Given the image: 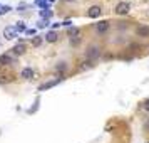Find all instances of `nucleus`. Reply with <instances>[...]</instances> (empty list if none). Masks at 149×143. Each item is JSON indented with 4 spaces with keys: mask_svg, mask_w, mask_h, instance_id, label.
<instances>
[{
    "mask_svg": "<svg viewBox=\"0 0 149 143\" xmlns=\"http://www.w3.org/2000/svg\"><path fill=\"white\" fill-rule=\"evenodd\" d=\"M20 77L22 79H32V77H34V71L30 68H24L22 73H20Z\"/></svg>",
    "mask_w": 149,
    "mask_h": 143,
    "instance_id": "10",
    "label": "nucleus"
},
{
    "mask_svg": "<svg viewBox=\"0 0 149 143\" xmlns=\"http://www.w3.org/2000/svg\"><path fill=\"white\" fill-rule=\"evenodd\" d=\"M102 14V8L99 5H92V7H89L87 10V17L89 19H97V17H101Z\"/></svg>",
    "mask_w": 149,
    "mask_h": 143,
    "instance_id": "5",
    "label": "nucleus"
},
{
    "mask_svg": "<svg viewBox=\"0 0 149 143\" xmlns=\"http://www.w3.org/2000/svg\"><path fill=\"white\" fill-rule=\"evenodd\" d=\"M129 10H131V5H129L127 2H119L116 5V14L117 15H127Z\"/></svg>",
    "mask_w": 149,
    "mask_h": 143,
    "instance_id": "2",
    "label": "nucleus"
},
{
    "mask_svg": "<svg viewBox=\"0 0 149 143\" xmlns=\"http://www.w3.org/2000/svg\"><path fill=\"white\" fill-rule=\"evenodd\" d=\"M30 42H32V46H34V47H39V46L42 44V37H40V35H34Z\"/></svg>",
    "mask_w": 149,
    "mask_h": 143,
    "instance_id": "12",
    "label": "nucleus"
},
{
    "mask_svg": "<svg viewBox=\"0 0 149 143\" xmlns=\"http://www.w3.org/2000/svg\"><path fill=\"white\" fill-rule=\"evenodd\" d=\"M27 7V5H25V4H20V5H19V7H17V10H24V8Z\"/></svg>",
    "mask_w": 149,
    "mask_h": 143,
    "instance_id": "24",
    "label": "nucleus"
},
{
    "mask_svg": "<svg viewBox=\"0 0 149 143\" xmlns=\"http://www.w3.org/2000/svg\"><path fill=\"white\" fill-rule=\"evenodd\" d=\"M136 35L141 37V39L149 37V25H139V27L136 29Z\"/></svg>",
    "mask_w": 149,
    "mask_h": 143,
    "instance_id": "7",
    "label": "nucleus"
},
{
    "mask_svg": "<svg viewBox=\"0 0 149 143\" xmlns=\"http://www.w3.org/2000/svg\"><path fill=\"white\" fill-rule=\"evenodd\" d=\"M50 15H52V12H50L49 8H44V10H40V17H42V20H47Z\"/></svg>",
    "mask_w": 149,
    "mask_h": 143,
    "instance_id": "13",
    "label": "nucleus"
},
{
    "mask_svg": "<svg viewBox=\"0 0 149 143\" xmlns=\"http://www.w3.org/2000/svg\"><path fill=\"white\" fill-rule=\"evenodd\" d=\"M79 32H81L79 29L72 27V29H70V30H69V35H70V37H77V35H79Z\"/></svg>",
    "mask_w": 149,
    "mask_h": 143,
    "instance_id": "17",
    "label": "nucleus"
},
{
    "mask_svg": "<svg viewBox=\"0 0 149 143\" xmlns=\"http://www.w3.org/2000/svg\"><path fill=\"white\" fill-rule=\"evenodd\" d=\"M47 2H49V4H52V2H55V0H47Z\"/></svg>",
    "mask_w": 149,
    "mask_h": 143,
    "instance_id": "27",
    "label": "nucleus"
},
{
    "mask_svg": "<svg viewBox=\"0 0 149 143\" xmlns=\"http://www.w3.org/2000/svg\"><path fill=\"white\" fill-rule=\"evenodd\" d=\"M146 143H149V142H146Z\"/></svg>",
    "mask_w": 149,
    "mask_h": 143,
    "instance_id": "29",
    "label": "nucleus"
},
{
    "mask_svg": "<svg viewBox=\"0 0 149 143\" xmlns=\"http://www.w3.org/2000/svg\"><path fill=\"white\" fill-rule=\"evenodd\" d=\"M17 30H15V27L14 25H7V27L3 29V37L7 39V41H12V39H15L17 37Z\"/></svg>",
    "mask_w": 149,
    "mask_h": 143,
    "instance_id": "3",
    "label": "nucleus"
},
{
    "mask_svg": "<svg viewBox=\"0 0 149 143\" xmlns=\"http://www.w3.org/2000/svg\"><path fill=\"white\" fill-rule=\"evenodd\" d=\"M109 27H111V24H109L107 20H99L95 24V32H97V34H106L109 30Z\"/></svg>",
    "mask_w": 149,
    "mask_h": 143,
    "instance_id": "4",
    "label": "nucleus"
},
{
    "mask_svg": "<svg viewBox=\"0 0 149 143\" xmlns=\"http://www.w3.org/2000/svg\"><path fill=\"white\" fill-rule=\"evenodd\" d=\"M8 81H12V76H2L0 77V82H8Z\"/></svg>",
    "mask_w": 149,
    "mask_h": 143,
    "instance_id": "21",
    "label": "nucleus"
},
{
    "mask_svg": "<svg viewBox=\"0 0 149 143\" xmlns=\"http://www.w3.org/2000/svg\"><path fill=\"white\" fill-rule=\"evenodd\" d=\"M59 82H61V79H52V81L44 82V84H40V86H39V91H47V89H50V88H54V86H57Z\"/></svg>",
    "mask_w": 149,
    "mask_h": 143,
    "instance_id": "8",
    "label": "nucleus"
},
{
    "mask_svg": "<svg viewBox=\"0 0 149 143\" xmlns=\"http://www.w3.org/2000/svg\"><path fill=\"white\" fill-rule=\"evenodd\" d=\"M70 44L72 46H79L81 44V37H70Z\"/></svg>",
    "mask_w": 149,
    "mask_h": 143,
    "instance_id": "18",
    "label": "nucleus"
},
{
    "mask_svg": "<svg viewBox=\"0 0 149 143\" xmlns=\"http://www.w3.org/2000/svg\"><path fill=\"white\" fill-rule=\"evenodd\" d=\"M10 10H12V7H10V5H0V15L8 14Z\"/></svg>",
    "mask_w": 149,
    "mask_h": 143,
    "instance_id": "15",
    "label": "nucleus"
},
{
    "mask_svg": "<svg viewBox=\"0 0 149 143\" xmlns=\"http://www.w3.org/2000/svg\"><path fill=\"white\" fill-rule=\"evenodd\" d=\"M15 59L10 54H2L0 56V66H14Z\"/></svg>",
    "mask_w": 149,
    "mask_h": 143,
    "instance_id": "6",
    "label": "nucleus"
},
{
    "mask_svg": "<svg viewBox=\"0 0 149 143\" xmlns=\"http://www.w3.org/2000/svg\"><path fill=\"white\" fill-rule=\"evenodd\" d=\"M14 56H22L25 51H27V46L25 44H17V46H14Z\"/></svg>",
    "mask_w": 149,
    "mask_h": 143,
    "instance_id": "9",
    "label": "nucleus"
},
{
    "mask_svg": "<svg viewBox=\"0 0 149 143\" xmlns=\"http://www.w3.org/2000/svg\"><path fill=\"white\" fill-rule=\"evenodd\" d=\"M101 56V47L99 46H89L87 51H86V57H87V61H94Z\"/></svg>",
    "mask_w": 149,
    "mask_h": 143,
    "instance_id": "1",
    "label": "nucleus"
},
{
    "mask_svg": "<svg viewBox=\"0 0 149 143\" xmlns=\"http://www.w3.org/2000/svg\"><path fill=\"white\" fill-rule=\"evenodd\" d=\"M142 109H144V111H148V113H149V98H148V99H144V101H142Z\"/></svg>",
    "mask_w": 149,
    "mask_h": 143,
    "instance_id": "20",
    "label": "nucleus"
},
{
    "mask_svg": "<svg viewBox=\"0 0 149 143\" xmlns=\"http://www.w3.org/2000/svg\"><path fill=\"white\" fill-rule=\"evenodd\" d=\"M25 34H27V35H32V37H34V35H35V30H34V29H25Z\"/></svg>",
    "mask_w": 149,
    "mask_h": 143,
    "instance_id": "23",
    "label": "nucleus"
},
{
    "mask_svg": "<svg viewBox=\"0 0 149 143\" xmlns=\"http://www.w3.org/2000/svg\"><path fill=\"white\" fill-rule=\"evenodd\" d=\"M35 4H37L42 10H44V8H49V2L47 0H35Z\"/></svg>",
    "mask_w": 149,
    "mask_h": 143,
    "instance_id": "14",
    "label": "nucleus"
},
{
    "mask_svg": "<svg viewBox=\"0 0 149 143\" xmlns=\"http://www.w3.org/2000/svg\"><path fill=\"white\" fill-rule=\"evenodd\" d=\"M144 130H146V131H148V133H149V120H148V121H146V125H144Z\"/></svg>",
    "mask_w": 149,
    "mask_h": 143,
    "instance_id": "25",
    "label": "nucleus"
},
{
    "mask_svg": "<svg viewBox=\"0 0 149 143\" xmlns=\"http://www.w3.org/2000/svg\"><path fill=\"white\" fill-rule=\"evenodd\" d=\"M64 2H75V0H64Z\"/></svg>",
    "mask_w": 149,
    "mask_h": 143,
    "instance_id": "28",
    "label": "nucleus"
},
{
    "mask_svg": "<svg viewBox=\"0 0 149 143\" xmlns=\"http://www.w3.org/2000/svg\"><path fill=\"white\" fill-rule=\"evenodd\" d=\"M15 30H17V34H19V32H25V25H24V22H19V24L15 25Z\"/></svg>",
    "mask_w": 149,
    "mask_h": 143,
    "instance_id": "16",
    "label": "nucleus"
},
{
    "mask_svg": "<svg viewBox=\"0 0 149 143\" xmlns=\"http://www.w3.org/2000/svg\"><path fill=\"white\" fill-rule=\"evenodd\" d=\"M47 25H49V20H39V24H37L39 29H44V27H47Z\"/></svg>",
    "mask_w": 149,
    "mask_h": 143,
    "instance_id": "19",
    "label": "nucleus"
},
{
    "mask_svg": "<svg viewBox=\"0 0 149 143\" xmlns=\"http://www.w3.org/2000/svg\"><path fill=\"white\" fill-rule=\"evenodd\" d=\"M55 69H57V71H64V69H65V62H59Z\"/></svg>",
    "mask_w": 149,
    "mask_h": 143,
    "instance_id": "22",
    "label": "nucleus"
},
{
    "mask_svg": "<svg viewBox=\"0 0 149 143\" xmlns=\"http://www.w3.org/2000/svg\"><path fill=\"white\" fill-rule=\"evenodd\" d=\"M70 24H72V22H70V20H64V22H62V24H61V25H70Z\"/></svg>",
    "mask_w": 149,
    "mask_h": 143,
    "instance_id": "26",
    "label": "nucleus"
},
{
    "mask_svg": "<svg viewBox=\"0 0 149 143\" xmlns=\"http://www.w3.org/2000/svg\"><path fill=\"white\" fill-rule=\"evenodd\" d=\"M45 41L47 42H55L57 41V34H55V30H49L47 35H45Z\"/></svg>",
    "mask_w": 149,
    "mask_h": 143,
    "instance_id": "11",
    "label": "nucleus"
}]
</instances>
